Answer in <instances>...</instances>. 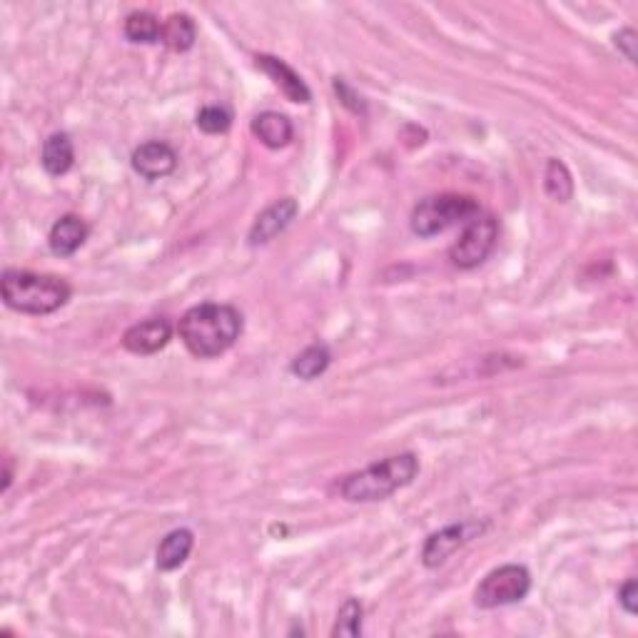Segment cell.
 I'll use <instances>...</instances> for the list:
<instances>
[{
	"label": "cell",
	"instance_id": "obj_12",
	"mask_svg": "<svg viewBox=\"0 0 638 638\" xmlns=\"http://www.w3.org/2000/svg\"><path fill=\"white\" fill-rule=\"evenodd\" d=\"M85 240H88V225L78 215H63L50 227L48 245L58 257L75 255L85 245Z\"/></svg>",
	"mask_w": 638,
	"mask_h": 638
},
{
	"label": "cell",
	"instance_id": "obj_16",
	"mask_svg": "<svg viewBox=\"0 0 638 638\" xmlns=\"http://www.w3.org/2000/svg\"><path fill=\"white\" fill-rule=\"evenodd\" d=\"M197 40V28L195 20L185 13H172L170 18L162 20V38L160 43H165L167 48L175 50V53H187V50L195 45Z\"/></svg>",
	"mask_w": 638,
	"mask_h": 638
},
{
	"label": "cell",
	"instance_id": "obj_3",
	"mask_svg": "<svg viewBox=\"0 0 638 638\" xmlns=\"http://www.w3.org/2000/svg\"><path fill=\"white\" fill-rule=\"evenodd\" d=\"M417 474L419 459L414 454H397V457L372 464L362 472L349 474L339 491H342V499L352 501V504H369V501L389 499L394 491L412 484Z\"/></svg>",
	"mask_w": 638,
	"mask_h": 638
},
{
	"label": "cell",
	"instance_id": "obj_23",
	"mask_svg": "<svg viewBox=\"0 0 638 638\" xmlns=\"http://www.w3.org/2000/svg\"><path fill=\"white\" fill-rule=\"evenodd\" d=\"M334 90H337V95H339V100H342L344 105H347V108H352L354 113H359V110H364L362 108V98H359V95H354L352 90L347 88V83H344V80H334Z\"/></svg>",
	"mask_w": 638,
	"mask_h": 638
},
{
	"label": "cell",
	"instance_id": "obj_24",
	"mask_svg": "<svg viewBox=\"0 0 638 638\" xmlns=\"http://www.w3.org/2000/svg\"><path fill=\"white\" fill-rule=\"evenodd\" d=\"M616 48L619 50H624V55L626 58L631 60V63H634L636 60V33L631 28H626V30H621L619 35H616Z\"/></svg>",
	"mask_w": 638,
	"mask_h": 638
},
{
	"label": "cell",
	"instance_id": "obj_7",
	"mask_svg": "<svg viewBox=\"0 0 638 638\" xmlns=\"http://www.w3.org/2000/svg\"><path fill=\"white\" fill-rule=\"evenodd\" d=\"M481 531H484V524H479V521H462V524H452L444 526L442 531H434L422 549V564L427 569H437L454 551H459L464 544L477 539Z\"/></svg>",
	"mask_w": 638,
	"mask_h": 638
},
{
	"label": "cell",
	"instance_id": "obj_22",
	"mask_svg": "<svg viewBox=\"0 0 638 638\" xmlns=\"http://www.w3.org/2000/svg\"><path fill=\"white\" fill-rule=\"evenodd\" d=\"M636 596H638L636 579H629V581H626V584L619 589V604L624 606L626 614H631V616H636V611H638Z\"/></svg>",
	"mask_w": 638,
	"mask_h": 638
},
{
	"label": "cell",
	"instance_id": "obj_10",
	"mask_svg": "<svg viewBox=\"0 0 638 638\" xmlns=\"http://www.w3.org/2000/svg\"><path fill=\"white\" fill-rule=\"evenodd\" d=\"M255 60H257V68H260L262 73H265L267 78H270L272 83L285 93L287 100H292V103H302V105L310 103L312 100L310 88H307L305 80H302L300 75H297L295 70L285 63V60L275 58V55H257Z\"/></svg>",
	"mask_w": 638,
	"mask_h": 638
},
{
	"label": "cell",
	"instance_id": "obj_5",
	"mask_svg": "<svg viewBox=\"0 0 638 638\" xmlns=\"http://www.w3.org/2000/svg\"><path fill=\"white\" fill-rule=\"evenodd\" d=\"M529 589L531 574L526 571V566L506 564L481 579L477 591H474V604L479 609H499V606H509L526 599Z\"/></svg>",
	"mask_w": 638,
	"mask_h": 638
},
{
	"label": "cell",
	"instance_id": "obj_18",
	"mask_svg": "<svg viewBox=\"0 0 638 638\" xmlns=\"http://www.w3.org/2000/svg\"><path fill=\"white\" fill-rule=\"evenodd\" d=\"M329 362H332V352L324 344H310L305 352H300L292 359V374L305 379V382H312L319 374L327 372Z\"/></svg>",
	"mask_w": 638,
	"mask_h": 638
},
{
	"label": "cell",
	"instance_id": "obj_1",
	"mask_svg": "<svg viewBox=\"0 0 638 638\" xmlns=\"http://www.w3.org/2000/svg\"><path fill=\"white\" fill-rule=\"evenodd\" d=\"M177 332L192 357H220L240 339L242 315L232 305L205 302L182 315Z\"/></svg>",
	"mask_w": 638,
	"mask_h": 638
},
{
	"label": "cell",
	"instance_id": "obj_15",
	"mask_svg": "<svg viewBox=\"0 0 638 638\" xmlns=\"http://www.w3.org/2000/svg\"><path fill=\"white\" fill-rule=\"evenodd\" d=\"M75 162V148L70 135L65 133H53L43 143V153H40V165L45 167V172L53 177L65 175V172L73 167Z\"/></svg>",
	"mask_w": 638,
	"mask_h": 638
},
{
	"label": "cell",
	"instance_id": "obj_8",
	"mask_svg": "<svg viewBox=\"0 0 638 638\" xmlns=\"http://www.w3.org/2000/svg\"><path fill=\"white\" fill-rule=\"evenodd\" d=\"M300 205L292 197H282L275 205L267 207L265 212H260L250 230V245H265V242L275 240L280 232H285L290 227V222L295 220Z\"/></svg>",
	"mask_w": 638,
	"mask_h": 638
},
{
	"label": "cell",
	"instance_id": "obj_14",
	"mask_svg": "<svg viewBox=\"0 0 638 638\" xmlns=\"http://www.w3.org/2000/svg\"><path fill=\"white\" fill-rule=\"evenodd\" d=\"M192 546H195V534L190 529H175L160 541L158 551H155V564L160 571H175L190 556Z\"/></svg>",
	"mask_w": 638,
	"mask_h": 638
},
{
	"label": "cell",
	"instance_id": "obj_2",
	"mask_svg": "<svg viewBox=\"0 0 638 638\" xmlns=\"http://www.w3.org/2000/svg\"><path fill=\"white\" fill-rule=\"evenodd\" d=\"M0 292L10 310L23 315H53L68 305L70 285L63 277L38 275L28 270H5Z\"/></svg>",
	"mask_w": 638,
	"mask_h": 638
},
{
	"label": "cell",
	"instance_id": "obj_9",
	"mask_svg": "<svg viewBox=\"0 0 638 638\" xmlns=\"http://www.w3.org/2000/svg\"><path fill=\"white\" fill-rule=\"evenodd\" d=\"M172 337V324L165 317L145 319V322L133 324L123 334V347L133 354H155L167 347Z\"/></svg>",
	"mask_w": 638,
	"mask_h": 638
},
{
	"label": "cell",
	"instance_id": "obj_19",
	"mask_svg": "<svg viewBox=\"0 0 638 638\" xmlns=\"http://www.w3.org/2000/svg\"><path fill=\"white\" fill-rule=\"evenodd\" d=\"M544 187L546 195L556 202H569L571 195H574V180H571L569 167L561 160H549L546 165V175H544Z\"/></svg>",
	"mask_w": 638,
	"mask_h": 638
},
{
	"label": "cell",
	"instance_id": "obj_20",
	"mask_svg": "<svg viewBox=\"0 0 638 638\" xmlns=\"http://www.w3.org/2000/svg\"><path fill=\"white\" fill-rule=\"evenodd\" d=\"M362 616H364L362 604H359L357 599H347L342 604V609H339L332 636H347V638L359 636L362 634Z\"/></svg>",
	"mask_w": 638,
	"mask_h": 638
},
{
	"label": "cell",
	"instance_id": "obj_17",
	"mask_svg": "<svg viewBox=\"0 0 638 638\" xmlns=\"http://www.w3.org/2000/svg\"><path fill=\"white\" fill-rule=\"evenodd\" d=\"M125 38L130 43H143V45H153L160 43L162 38V23L155 18L148 10H135L125 18Z\"/></svg>",
	"mask_w": 638,
	"mask_h": 638
},
{
	"label": "cell",
	"instance_id": "obj_4",
	"mask_svg": "<svg viewBox=\"0 0 638 638\" xmlns=\"http://www.w3.org/2000/svg\"><path fill=\"white\" fill-rule=\"evenodd\" d=\"M481 212L479 200L469 195H432L424 197L412 210V232L419 237H434L454 225H467Z\"/></svg>",
	"mask_w": 638,
	"mask_h": 638
},
{
	"label": "cell",
	"instance_id": "obj_11",
	"mask_svg": "<svg viewBox=\"0 0 638 638\" xmlns=\"http://www.w3.org/2000/svg\"><path fill=\"white\" fill-rule=\"evenodd\" d=\"M133 170L145 180H160L177 167V153L167 143L150 140L133 153Z\"/></svg>",
	"mask_w": 638,
	"mask_h": 638
},
{
	"label": "cell",
	"instance_id": "obj_21",
	"mask_svg": "<svg viewBox=\"0 0 638 638\" xmlns=\"http://www.w3.org/2000/svg\"><path fill=\"white\" fill-rule=\"evenodd\" d=\"M232 125V113L220 105H207L197 113V128L207 135H222L227 133Z\"/></svg>",
	"mask_w": 638,
	"mask_h": 638
},
{
	"label": "cell",
	"instance_id": "obj_6",
	"mask_svg": "<svg viewBox=\"0 0 638 638\" xmlns=\"http://www.w3.org/2000/svg\"><path fill=\"white\" fill-rule=\"evenodd\" d=\"M499 240V222L494 215H479L464 225L462 237L449 247V260L459 270H474L494 252Z\"/></svg>",
	"mask_w": 638,
	"mask_h": 638
},
{
	"label": "cell",
	"instance_id": "obj_13",
	"mask_svg": "<svg viewBox=\"0 0 638 638\" xmlns=\"http://www.w3.org/2000/svg\"><path fill=\"white\" fill-rule=\"evenodd\" d=\"M252 133L260 140L262 145L272 150H280L285 145L292 143L295 138V128H292L290 118L282 113H275V110H267V113H260L255 120H252Z\"/></svg>",
	"mask_w": 638,
	"mask_h": 638
}]
</instances>
